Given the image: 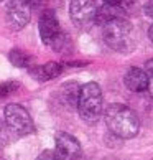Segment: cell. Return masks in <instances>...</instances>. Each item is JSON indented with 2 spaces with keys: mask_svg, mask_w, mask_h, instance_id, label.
Returning a JSON list of instances; mask_svg holds the SVG:
<instances>
[{
  "mask_svg": "<svg viewBox=\"0 0 153 160\" xmlns=\"http://www.w3.org/2000/svg\"><path fill=\"white\" fill-rule=\"evenodd\" d=\"M63 71V64L61 63H56V61H50L46 64H41V66H33V68H28V73H30L31 78L38 79V81H50V79H55L61 74Z\"/></svg>",
  "mask_w": 153,
  "mask_h": 160,
  "instance_id": "10",
  "label": "cell"
},
{
  "mask_svg": "<svg viewBox=\"0 0 153 160\" xmlns=\"http://www.w3.org/2000/svg\"><path fill=\"white\" fill-rule=\"evenodd\" d=\"M148 81H150V74L145 69L132 66L127 69L125 76H123V82H125L127 89H130L133 92H143L148 89Z\"/></svg>",
  "mask_w": 153,
  "mask_h": 160,
  "instance_id": "9",
  "label": "cell"
},
{
  "mask_svg": "<svg viewBox=\"0 0 153 160\" xmlns=\"http://www.w3.org/2000/svg\"><path fill=\"white\" fill-rule=\"evenodd\" d=\"M28 2H10L7 5V25L12 30H22L30 20V10Z\"/></svg>",
  "mask_w": 153,
  "mask_h": 160,
  "instance_id": "8",
  "label": "cell"
},
{
  "mask_svg": "<svg viewBox=\"0 0 153 160\" xmlns=\"http://www.w3.org/2000/svg\"><path fill=\"white\" fill-rule=\"evenodd\" d=\"M145 13L153 20V2H146L145 3Z\"/></svg>",
  "mask_w": 153,
  "mask_h": 160,
  "instance_id": "17",
  "label": "cell"
},
{
  "mask_svg": "<svg viewBox=\"0 0 153 160\" xmlns=\"http://www.w3.org/2000/svg\"><path fill=\"white\" fill-rule=\"evenodd\" d=\"M102 89L97 82H86L79 88V96H78V111L82 121L94 124L101 119L102 116Z\"/></svg>",
  "mask_w": 153,
  "mask_h": 160,
  "instance_id": "3",
  "label": "cell"
},
{
  "mask_svg": "<svg viewBox=\"0 0 153 160\" xmlns=\"http://www.w3.org/2000/svg\"><path fill=\"white\" fill-rule=\"evenodd\" d=\"M8 140H10V129L5 122L0 121V149H3Z\"/></svg>",
  "mask_w": 153,
  "mask_h": 160,
  "instance_id": "15",
  "label": "cell"
},
{
  "mask_svg": "<svg viewBox=\"0 0 153 160\" xmlns=\"http://www.w3.org/2000/svg\"><path fill=\"white\" fill-rule=\"evenodd\" d=\"M8 60L17 68H28L30 63H31V56L28 55V53H25L23 50H20V48H13L8 53Z\"/></svg>",
  "mask_w": 153,
  "mask_h": 160,
  "instance_id": "12",
  "label": "cell"
},
{
  "mask_svg": "<svg viewBox=\"0 0 153 160\" xmlns=\"http://www.w3.org/2000/svg\"><path fill=\"white\" fill-rule=\"evenodd\" d=\"M97 3L89 0H74L69 3V15L76 27L87 28L92 23H96Z\"/></svg>",
  "mask_w": 153,
  "mask_h": 160,
  "instance_id": "6",
  "label": "cell"
},
{
  "mask_svg": "<svg viewBox=\"0 0 153 160\" xmlns=\"http://www.w3.org/2000/svg\"><path fill=\"white\" fill-rule=\"evenodd\" d=\"M102 38L110 50L119 53H128L135 48V32L125 17L102 25Z\"/></svg>",
  "mask_w": 153,
  "mask_h": 160,
  "instance_id": "2",
  "label": "cell"
},
{
  "mask_svg": "<svg viewBox=\"0 0 153 160\" xmlns=\"http://www.w3.org/2000/svg\"><path fill=\"white\" fill-rule=\"evenodd\" d=\"M18 88H20V84H18V82H15V81L2 82V84H0V99L8 98L10 94H13L15 91H18Z\"/></svg>",
  "mask_w": 153,
  "mask_h": 160,
  "instance_id": "14",
  "label": "cell"
},
{
  "mask_svg": "<svg viewBox=\"0 0 153 160\" xmlns=\"http://www.w3.org/2000/svg\"><path fill=\"white\" fill-rule=\"evenodd\" d=\"M104 119L109 130L120 139H132L140 130V121L135 111L125 104H110L104 111Z\"/></svg>",
  "mask_w": 153,
  "mask_h": 160,
  "instance_id": "1",
  "label": "cell"
},
{
  "mask_svg": "<svg viewBox=\"0 0 153 160\" xmlns=\"http://www.w3.org/2000/svg\"><path fill=\"white\" fill-rule=\"evenodd\" d=\"M145 71H146V73H150V74L153 76V60H148V61H146V64H145Z\"/></svg>",
  "mask_w": 153,
  "mask_h": 160,
  "instance_id": "18",
  "label": "cell"
},
{
  "mask_svg": "<svg viewBox=\"0 0 153 160\" xmlns=\"http://www.w3.org/2000/svg\"><path fill=\"white\" fill-rule=\"evenodd\" d=\"M38 30H40V37L41 41L53 48L55 51H60L64 45V33L61 32V27H60V22L56 18V13L55 10H45L43 15L40 17V22H38Z\"/></svg>",
  "mask_w": 153,
  "mask_h": 160,
  "instance_id": "4",
  "label": "cell"
},
{
  "mask_svg": "<svg viewBox=\"0 0 153 160\" xmlns=\"http://www.w3.org/2000/svg\"><path fill=\"white\" fill-rule=\"evenodd\" d=\"M36 160H56L55 158V152H53V150H43L36 157Z\"/></svg>",
  "mask_w": 153,
  "mask_h": 160,
  "instance_id": "16",
  "label": "cell"
},
{
  "mask_svg": "<svg viewBox=\"0 0 153 160\" xmlns=\"http://www.w3.org/2000/svg\"><path fill=\"white\" fill-rule=\"evenodd\" d=\"M123 3H117V2H105L101 7H97V13H96V23L105 25L110 20L115 18H123Z\"/></svg>",
  "mask_w": 153,
  "mask_h": 160,
  "instance_id": "11",
  "label": "cell"
},
{
  "mask_svg": "<svg viewBox=\"0 0 153 160\" xmlns=\"http://www.w3.org/2000/svg\"><path fill=\"white\" fill-rule=\"evenodd\" d=\"M5 122L10 130H13L18 135H28L35 132V126L31 121V116L23 106L20 104H8L3 109Z\"/></svg>",
  "mask_w": 153,
  "mask_h": 160,
  "instance_id": "5",
  "label": "cell"
},
{
  "mask_svg": "<svg viewBox=\"0 0 153 160\" xmlns=\"http://www.w3.org/2000/svg\"><path fill=\"white\" fill-rule=\"evenodd\" d=\"M56 147H55V158L56 160H78L81 155V144L74 135L68 132L56 134Z\"/></svg>",
  "mask_w": 153,
  "mask_h": 160,
  "instance_id": "7",
  "label": "cell"
},
{
  "mask_svg": "<svg viewBox=\"0 0 153 160\" xmlns=\"http://www.w3.org/2000/svg\"><path fill=\"white\" fill-rule=\"evenodd\" d=\"M64 88V101L69 106H76L78 104V96H79V86L76 82H66L63 86Z\"/></svg>",
  "mask_w": 153,
  "mask_h": 160,
  "instance_id": "13",
  "label": "cell"
},
{
  "mask_svg": "<svg viewBox=\"0 0 153 160\" xmlns=\"http://www.w3.org/2000/svg\"><path fill=\"white\" fill-rule=\"evenodd\" d=\"M148 89H150L151 96H153V76H150V81H148Z\"/></svg>",
  "mask_w": 153,
  "mask_h": 160,
  "instance_id": "19",
  "label": "cell"
},
{
  "mask_svg": "<svg viewBox=\"0 0 153 160\" xmlns=\"http://www.w3.org/2000/svg\"><path fill=\"white\" fill-rule=\"evenodd\" d=\"M148 38L151 40V43H153V25L148 28Z\"/></svg>",
  "mask_w": 153,
  "mask_h": 160,
  "instance_id": "20",
  "label": "cell"
}]
</instances>
